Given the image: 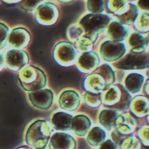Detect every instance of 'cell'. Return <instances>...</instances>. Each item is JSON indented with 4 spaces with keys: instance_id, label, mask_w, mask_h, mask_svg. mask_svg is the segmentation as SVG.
Masks as SVG:
<instances>
[{
    "instance_id": "obj_30",
    "label": "cell",
    "mask_w": 149,
    "mask_h": 149,
    "mask_svg": "<svg viewBox=\"0 0 149 149\" xmlns=\"http://www.w3.org/2000/svg\"><path fill=\"white\" fill-rule=\"evenodd\" d=\"M93 46V42L87 37L83 36L75 41V47L78 51L82 52H91Z\"/></svg>"
},
{
    "instance_id": "obj_46",
    "label": "cell",
    "mask_w": 149,
    "mask_h": 149,
    "mask_svg": "<svg viewBox=\"0 0 149 149\" xmlns=\"http://www.w3.org/2000/svg\"><path fill=\"white\" fill-rule=\"evenodd\" d=\"M148 76H149V69H148Z\"/></svg>"
},
{
    "instance_id": "obj_26",
    "label": "cell",
    "mask_w": 149,
    "mask_h": 149,
    "mask_svg": "<svg viewBox=\"0 0 149 149\" xmlns=\"http://www.w3.org/2000/svg\"><path fill=\"white\" fill-rule=\"evenodd\" d=\"M107 134L104 129L99 127H95L92 128L87 135V141L90 145L93 147H97L101 145L106 141Z\"/></svg>"
},
{
    "instance_id": "obj_43",
    "label": "cell",
    "mask_w": 149,
    "mask_h": 149,
    "mask_svg": "<svg viewBox=\"0 0 149 149\" xmlns=\"http://www.w3.org/2000/svg\"><path fill=\"white\" fill-rule=\"evenodd\" d=\"M17 149H29L28 148H26V147H21V148H18Z\"/></svg>"
},
{
    "instance_id": "obj_22",
    "label": "cell",
    "mask_w": 149,
    "mask_h": 149,
    "mask_svg": "<svg viewBox=\"0 0 149 149\" xmlns=\"http://www.w3.org/2000/svg\"><path fill=\"white\" fill-rule=\"evenodd\" d=\"M130 111L137 117H143L149 113V100L144 96L134 97L129 104Z\"/></svg>"
},
{
    "instance_id": "obj_20",
    "label": "cell",
    "mask_w": 149,
    "mask_h": 149,
    "mask_svg": "<svg viewBox=\"0 0 149 149\" xmlns=\"http://www.w3.org/2000/svg\"><path fill=\"white\" fill-rule=\"evenodd\" d=\"M72 115L65 112H57L52 117V125L58 131H68L72 129Z\"/></svg>"
},
{
    "instance_id": "obj_33",
    "label": "cell",
    "mask_w": 149,
    "mask_h": 149,
    "mask_svg": "<svg viewBox=\"0 0 149 149\" xmlns=\"http://www.w3.org/2000/svg\"><path fill=\"white\" fill-rule=\"evenodd\" d=\"M84 35H85V32L82 27L79 24L71 25L67 30V37L72 41H76L78 38L83 37Z\"/></svg>"
},
{
    "instance_id": "obj_3",
    "label": "cell",
    "mask_w": 149,
    "mask_h": 149,
    "mask_svg": "<svg viewBox=\"0 0 149 149\" xmlns=\"http://www.w3.org/2000/svg\"><path fill=\"white\" fill-rule=\"evenodd\" d=\"M21 86L27 92H36L46 86L47 79L45 72L38 67L25 65L17 74Z\"/></svg>"
},
{
    "instance_id": "obj_8",
    "label": "cell",
    "mask_w": 149,
    "mask_h": 149,
    "mask_svg": "<svg viewBox=\"0 0 149 149\" xmlns=\"http://www.w3.org/2000/svg\"><path fill=\"white\" fill-rule=\"evenodd\" d=\"M59 16V10L53 3H44L40 4L35 12L36 20L43 25H52L55 24Z\"/></svg>"
},
{
    "instance_id": "obj_6",
    "label": "cell",
    "mask_w": 149,
    "mask_h": 149,
    "mask_svg": "<svg viewBox=\"0 0 149 149\" xmlns=\"http://www.w3.org/2000/svg\"><path fill=\"white\" fill-rule=\"evenodd\" d=\"M114 65L122 70H142L149 67V54L148 52H129L124 58L114 63Z\"/></svg>"
},
{
    "instance_id": "obj_42",
    "label": "cell",
    "mask_w": 149,
    "mask_h": 149,
    "mask_svg": "<svg viewBox=\"0 0 149 149\" xmlns=\"http://www.w3.org/2000/svg\"><path fill=\"white\" fill-rule=\"evenodd\" d=\"M58 1L62 2V3H69V2H71V1H72V0H58Z\"/></svg>"
},
{
    "instance_id": "obj_10",
    "label": "cell",
    "mask_w": 149,
    "mask_h": 149,
    "mask_svg": "<svg viewBox=\"0 0 149 149\" xmlns=\"http://www.w3.org/2000/svg\"><path fill=\"white\" fill-rule=\"evenodd\" d=\"M5 65L11 71H20L29 62L28 53L22 49H11L5 54Z\"/></svg>"
},
{
    "instance_id": "obj_45",
    "label": "cell",
    "mask_w": 149,
    "mask_h": 149,
    "mask_svg": "<svg viewBox=\"0 0 149 149\" xmlns=\"http://www.w3.org/2000/svg\"><path fill=\"white\" fill-rule=\"evenodd\" d=\"M147 38H148V45H149V32H148V34L147 35Z\"/></svg>"
},
{
    "instance_id": "obj_34",
    "label": "cell",
    "mask_w": 149,
    "mask_h": 149,
    "mask_svg": "<svg viewBox=\"0 0 149 149\" xmlns=\"http://www.w3.org/2000/svg\"><path fill=\"white\" fill-rule=\"evenodd\" d=\"M43 1L44 0H22L19 3V6L24 10L32 11L36 10Z\"/></svg>"
},
{
    "instance_id": "obj_47",
    "label": "cell",
    "mask_w": 149,
    "mask_h": 149,
    "mask_svg": "<svg viewBox=\"0 0 149 149\" xmlns=\"http://www.w3.org/2000/svg\"><path fill=\"white\" fill-rule=\"evenodd\" d=\"M146 149H149V148H146Z\"/></svg>"
},
{
    "instance_id": "obj_4",
    "label": "cell",
    "mask_w": 149,
    "mask_h": 149,
    "mask_svg": "<svg viewBox=\"0 0 149 149\" xmlns=\"http://www.w3.org/2000/svg\"><path fill=\"white\" fill-rule=\"evenodd\" d=\"M103 103L114 110H124L128 107L130 94L121 85H111L103 91Z\"/></svg>"
},
{
    "instance_id": "obj_40",
    "label": "cell",
    "mask_w": 149,
    "mask_h": 149,
    "mask_svg": "<svg viewBox=\"0 0 149 149\" xmlns=\"http://www.w3.org/2000/svg\"><path fill=\"white\" fill-rule=\"evenodd\" d=\"M144 93L146 95L149 96V79L146 82L145 84V87H144Z\"/></svg>"
},
{
    "instance_id": "obj_15",
    "label": "cell",
    "mask_w": 149,
    "mask_h": 149,
    "mask_svg": "<svg viewBox=\"0 0 149 149\" xmlns=\"http://www.w3.org/2000/svg\"><path fill=\"white\" fill-rule=\"evenodd\" d=\"M107 36L111 41L122 42L128 38L129 28L117 20L112 21L107 27Z\"/></svg>"
},
{
    "instance_id": "obj_48",
    "label": "cell",
    "mask_w": 149,
    "mask_h": 149,
    "mask_svg": "<svg viewBox=\"0 0 149 149\" xmlns=\"http://www.w3.org/2000/svg\"><path fill=\"white\" fill-rule=\"evenodd\" d=\"M133 1H134V0H133Z\"/></svg>"
},
{
    "instance_id": "obj_38",
    "label": "cell",
    "mask_w": 149,
    "mask_h": 149,
    "mask_svg": "<svg viewBox=\"0 0 149 149\" xmlns=\"http://www.w3.org/2000/svg\"><path fill=\"white\" fill-rule=\"evenodd\" d=\"M137 6L141 10L149 12V0H138Z\"/></svg>"
},
{
    "instance_id": "obj_32",
    "label": "cell",
    "mask_w": 149,
    "mask_h": 149,
    "mask_svg": "<svg viewBox=\"0 0 149 149\" xmlns=\"http://www.w3.org/2000/svg\"><path fill=\"white\" fill-rule=\"evenodd\" d=\"M87 10L91 13H102L105 10V0H87Z\"/></svg>"
},
{
    "instance_id": "obj_37",
    "label": "cell",
    "mask_w": 149,
    "mask_h": 149,
    "mask_svg": "<svg viewBox=\"0 0 149 149\" xmlns=\"http://www.w3.org/2000/svg\"><path fill=\"white\" fill-rule=\"evenodd\" d=\"M99 149H118V147L112 140H107L100 146Z\"/></svg>"
},
{
    "instance_id": "obj_17",
    "label": "cell",
    "mask_w": 149,
    "mask_h": 149,
    "mask_svg": "<svg viewBox=\"0 0 149 149\" xmlns=\"http://www.w3.org/2000/svg\"><path fill=\"white\" fill-rule=\"evenodd\" d=\"M127 45L132 52H145L148 46V41L145 35L141 32L134 31L131 33L127 39Z\"/></svg>"
},
{
    "instance_id": "obj_44",
    "label": "cell",
    "mask_w": 149,
    "mask_h": 149,
    "mask_svg": "<svg viewBox=\"0 0 149 149\" xmlns=\"http://www.w3.org/2000/svg\"><path fill=\"white\" fill-rule=\"evenodd\" d=\"M147 120H148V122L149 123V113H148V115H147Z\"/></svg>"
},
{
    "instance_id": "obj_14",
    "label": "cell",
    "mask_w": 149,
    "mask_h": 149,
    "mask_svg": "<svg viewBox=\"0 0 149 149\" xmlns=\"http://www.w3.org/2000/svg\"><path fill=\"white\" fill-rule=\"evenodd\" d=\"M80 96L74 90L64 91L58 99L59 107L65 111H75L80 106Z\"/></svg>"
},
{
    "instance_id": "obj_9",
    "label": "cell",
    "mask_w": 149,
    "mask_h": 149,
    "mask_svg": "<svg viewBox=\"0 0 149 149\" xmlns=\"http://www.w3.org/2000/svg\"><path fill=\"white\" fill-rule=\"evenodd\" d=\"M28 98L34 107L41 110H47L53 104L54 93L51 89L45 88L30 93Z\"/></svg>"
},
{
    "instance_id": "obj_18",
    "label": "cell",
    "mask_w": 149,
    "mask_h": 149,
    "mask_svg": "<svg viewBox=\"0 0 149 149\" xmlns=\"http://www.w3.org/2000/svg\"><path fill=\"white\" fill-rule=\"evenodd\" d=\"M84 87L89 93H99L103 92L107 87L106 82L104 79L96 72L90 73L84 82Z\"/></svg>"
},
{
    "instance_id": "obj_19",
    "label": "cell",
    "mask_w": 149,
    "mask_h": 149,
    "mask_svg": "<svg viewBox=\"0 0 149 149\" xmlns=\"http://www.w3.org/2000/svg\"><path fill=\"white\" fill-rule=\"evenodd\" d=\"M92 122L90 119L84 114H79L73 117L72 121V131L78 136H86L91 128Z\"/></svg>"
},
{
    "instance_id": "obj_11",
    "label": "cell",
    "mask_w": 149,
    "mask_h": 149,
    "mask_svg": "<svg viewBox=\"0 0 149 149\" xmlns=\"http://www.w3.org/2000/svg\"><path fill=\"white\" fill-rule=\"evenodd\" d=\"M100 57L96 52H83L77 60V66L79 70L84 73H91L99 67Z\"/></svg>"
},
{
    "instance_id": "obj_13",
    "label": "cell",
    "mask_w": 149,
    "mask_h": 149,
    "mask_svg": "<svg viewBox=\"0 0 149 149\" xmlns=\"http://www.w3.org/2000/svg\"><path fill=\"white\" fill-rule=\"evenodd\" d=\"M75 139L65 133H56L51 136L49 149H75Z\"/></svg>"
},
{
    "instance_id": "obj_23",
    "label": "cell",
    "mask_w": 149,
    "mask_h": 149,
    "mask_svg": "<svg viewBox=\"0 0 149 149\" xmlns=\"http://www.w3.org/2000/svg\"><path fill=\"white\" fill-rule=\"evenodd\" d=\"M119 116V113L114 109H103L99 116L100 123L107 130H113L116 128V120Z\"/></svg>"
},
{
    "instance_id": "obj_7",
    "label": "cell",
    "mask_w": 149,
    "mask_h": 149,
    "mask_svg": "<svg viewBox=\"0 0 149 149\" xmlns=\"http://www.w3.org/2000/svg\"><path fill=\"white\" fill-rule=\"evenodd\" d=\"M126 52L127 46L122 42L106 40L100 47V52L102 58L107 62H113L122 58Z\"/></svg>"
},
{
    "instance_id": "obj_5",
    "label": "cell",
    "mask_w": 149,
    "mask_h": 149,
    "mask_svg": "<svg viewBox=\"0 0 149 149\" xmlns=\"http://www.w3.org/2000/svg\"><path fill=\"white\" fill-rule=\"evenodd\" d=\"M53 56L59 65L69 66L75 64L78 60V50L72 43L61 41L55 45Z\"/></svg>"
},
{
    "instance_id": "obj_1",
    "label": "cell",
    "mask_w": 149,
    "mask_h": 149,
    "mask_svg": "<svg viewBox=\"0 0 149 149\" xmlns=\"http://www.w3.org/2000/svg\"><path fill=\"white\" fill-rule=\"evenodd\" d=\"M112 22L111 16L104 13H89L85 15L79 22L82 27L86 37L89 38L93 43L99 38V35L107 30Z\"/></svg>"
},
{
    "instance_id": "obj_12",
    "label": "cell",
    "mask_w": 149,
    "mask_h": 149,
    "mask_svg": "<svg viewBox=\"0 0 149 149\" xmlns=\"http://www.w3.org/2000/svg\"><path fill=\"white\" fill-rule=\"evenodd\" d=\"M31 35L27 29L24 27L14 28L9 34L8 44L14 49H22L28 45Z\"/></svg>"
},
{
    "instance_id": "obj_2",
    "label": "cell",
    "mask_w": 149,
    "mask_h": 149,
    "mask_svg": "<svg viewBox=\"0 0 149 149\" xmlns=\"http://www.w3.org/2000/svg\"><path fill=\"white\" fill-rule=\"evenodd\" d=\"M52 134L51 125L43 120L32 122L25 134V142L34 149H45L50 141Z\"/></svg>"
},
{
    "instance_id": "obj_41",
    "label": "cell",
    "mask_w": 149,
    "mask_h": 149,
    "mask_svg": "<svg viewBox=\"0 0 149 149\" xmlns=\"http://www.w3.org/2000/svg\"><path fill=\"white\" fill-rule=\"evenodd\" d=\"M4 3H18V2H21L22 0H3Z\"/></svg>"
},
{
    "instance_id": "obj_21",
    "label": "cell",
    "mask_w": 149,
    "mask_h": 149,
    "mask_svg": "<svg viewBox=\"0 0 149 149\" xmlns=\"http://www.w3.org/2000/svg\"><path fill=\"white\" fill-rule=\"evenodd\" d=\"M145 83V77L141 73H130L125 79V86L131 94H137L141 92Z\"/></svg>"
},
{
    "instance_id": "obj_24",
    "label": "cell",
    "mask_w": 149,
    "mask_h": 149,
    "mask_svg": "<svg viewBox=\"0 0 149 149\" xmlns=\"http://www.w3.org/2000/svg\"><path fill=\"white\" fill-rule=\"evenodd\" d=\"M130 0H105V7L108 13L116 17L123 14L129 6Z\"/></svg>"
},
{
    "instance_id": "obj_35",
    "label": "cell",
    "mask_w": 149,
    "mask_h": 149,
    "mask_svg": "<svg viewBox=\"0 0 149 149\" xmlns=\"http://www.w3.org/2000/svg\"><path fill=\"white\" fill-rule=\"evenodd\" d=\"M9 28L7 25L0 22V50L3 48L8 43L9 37Z\"/></svg>"
},
{
    "instance_id": "obj_31",
    "label": "cell",
    "mask_w": 149,
    "mask_h": 149,
    "mask_svg": "<svg viewBox=\"0 0 149 149\" xmlns=\"http://www.w3.org/2000/svg\"><path fill=\"white\" fill-rule=\"evenodd\" d=\"M120 149H141L140 141L134 135L125 137L120 143Z\"/></svg>"
},
{
    "instance_id": "obj_39",
    "label": "cell",
    "mask_w": 149,
    "mask_h": 149,
    "mask_svg": "<svg viewBox=\"0 0 149 149\" xmlns=\"http://www.w3.org/2000/svg\"><path fill=\"white\" fill-rule=\"evenodd\" d=\"M5 65V57L3 54V52L0 51V71L3 70V68L4 67Z\"/></svg>"
},
{
    "instance_id": "obj_36",
    "label": "cell",
    "mask_w": 149,
    "mask_h": 149,
    "mask_svg": "<svg viewBox=\"0 0 149 149\" xmlns=\"http://www.w3.org/2000/svg\"><path fill=\"white\" fill-rule=\"evenodd\" d=\"M138 136L142 144L149 146V126H144L138 131Z\"/></svg>"
},
{
    "instance_id": "obj_29",
    "label": "cell",
    "mask_w": 149,
    "mask_h": 149,
    "mask_svg": "<svg viewBox=\"0 0 149 149\" xmlns=\"http://www.w3.org/2000/svg\"><path fill=\"white\" fill-rule=\"evenodd\" d=\"M84 100L86 105H88L91 107H100L103 102V95L102 93H89L87 92L84 95Z\"/></svg>"
},
{
    "instance_id": "obj_28",
    "label": "cell",
    "mask_w": 149,
    "mask_h": 149,
    "mask_svg": "<svg viewBox=\"0 0 149 149\" xmlns=\"http://www.w3.org/2000/svg\"><path fill=\"white\" fill-rule=\"evenodd\" d=\"M134 28L141 33L149 32V12H142L139 15L136 22L134 23Z\"/></svg>"
},
{
    "instance_id": "obj_27",
    "label": "cell",
    "mask_w": 149,
    "mask_h": 149,
    "mask_svg": "<svg viewBox=\"0 0 149 149\" xmlns=\"http://www.w3.org/2000/svg\"><path fill=\"white\" fill-rule=\"evenodd\" d=\"M95 72L97 73H99L104 79L107 86H109L113 83H114V81H115V72L109 65L104 64V65L99 66L96 69Z\"/></svg>"
},
{
    "instance_id": "obj_16",
    "label": "cell",
    "mask_w": 149,
    "mask_h": 149,
    "mask_svg": "<svg viewBox=\"0 0 149 149\" xmlns=\"http://www.w3.org/2000/svg\"><path fill=\"white\" fill-rule=\"evenodd\" d=\"M137 122L131 113H120L116 120V130L122 135H129L134 133Z\"/></svg>"
},
{
    "instance_id": "obj_25",
    "label": "cell",
    "mask_w": 149,
    "mask_h": 149,
    "mask_svg": "<svg viewBox=\"0 0 149 149\" xmlns=\"http://www.w3.org/2000/svg\"><path fill=\"white\" fill-rule=\"evenodd\" d=\"M140 13H139V8L136 4L130 3L128 9L121 15L118 16V21L120 22L121 24H125V25H132L134 24V23L136 22L138 17H139Z\"/></svg>"
}]
</instances>
